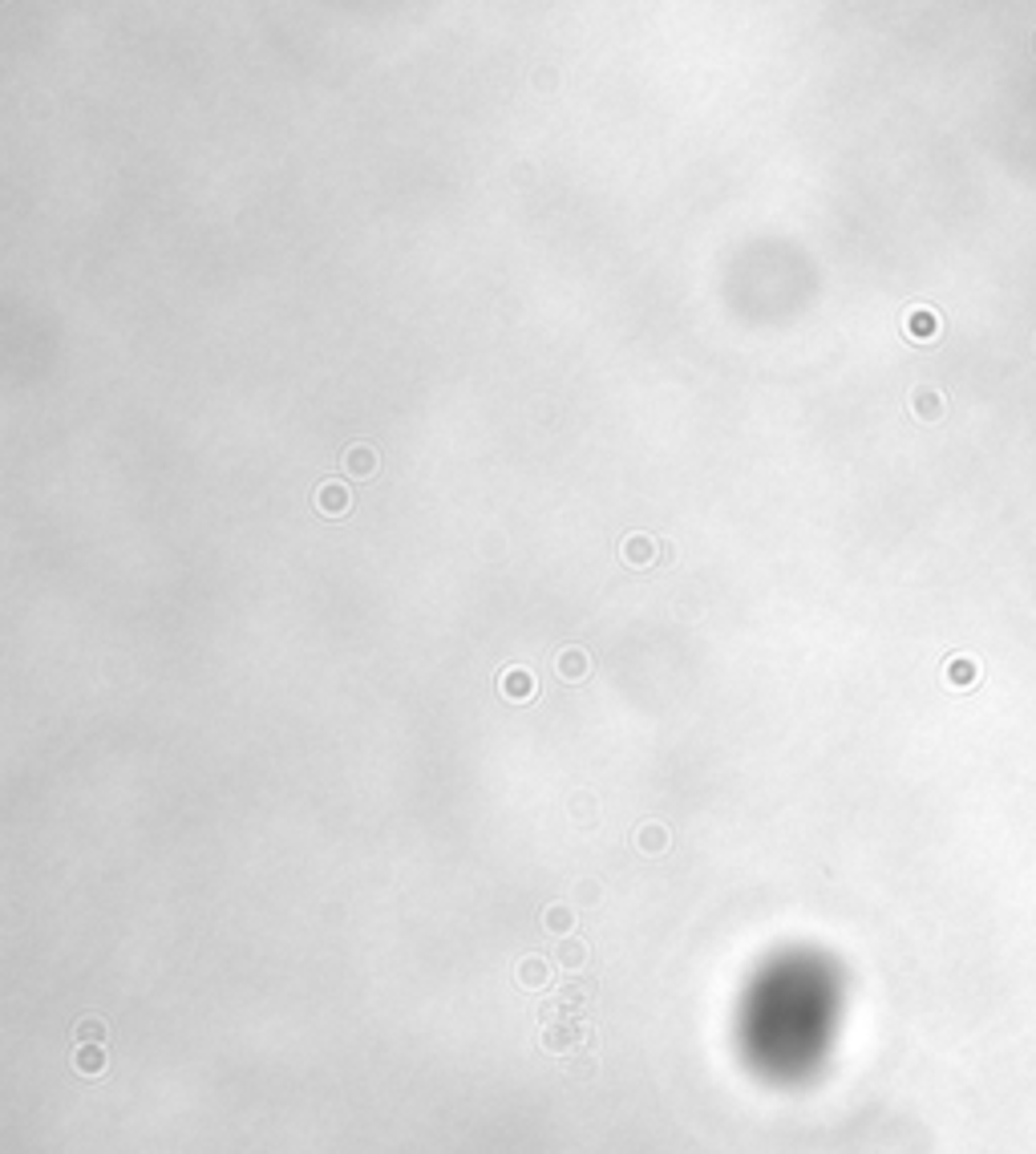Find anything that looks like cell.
I'll list each match as a JSON object with an SVG mask.
<instances>
[{"label":"cell","instance_id":"ba28073f","mask_svg":"<svg viewBox=\"0 0 1036 1154\" xmlns=\"http://www.w3.org/2000/svg\"><path fill=\"white\" fill-rule=\"evenodd\" d=\"M636 847L644 850V855H664V850H668V827L644 823V827L636 830Z\"/></svg>","mask_w":1036,"mask_h":1154},{"label":"cell","instance_id":"5bb4252c","mask_svg":"<svg viewBox=\"0 0 1036 1154\" xmlns=\"http://www.w3.org/2000/svg\"><path fill=\"white\" fill-rule=\"evenodd\" d=\"M575 818L591 827V823H596V802H591V798H575Z\"/></svg>","mask_w":1036,"mask_h":1154},{"label":"cell","instance_id":"5b68a950","mask_svg":"<svg viewBox=\"0 0 1036 1154\" xmlns=\"http://www.w3.org/2000/svg\"><path fill=\"white\" fill-rule=\"evenodd\" d=\"M535 677H530V668H507L502 673V697L507 701H530L535 697Z\"/></svg>","mask_w":1036,"mask_h":1154},{"label":"cell","instance_id":"3957f363","mask_svg":"<svg viewBox=\"0 0 1036 1154\" xmlns=\"http://www.w3.org/2000/svg\"><path fill=\"white\" fill-rule=\"evenodd\" d=\"M620 555H623V564L628 568H652V564H660V539H652V535H628L623 539V547H620Z\"/></svg>","mask_w":1036,"mask_h":1154},{"label":"cell","instance_id":"7c38bea8","mask_svg":"<svg viewBox=\"0 0 1036 1154\" xmlns=\"http://www.w3.org/2000/svg\"><path fill=\"white\" fill-rule=\"evenodd\" d=\"M105 1041V1025L98 1021V1016H85V1021L78 1025V1045H102Z\"/></svg>","mask_w":1036,"mask_h":1154},{"label":"cell","instance_id":"30bf717a","mask_svg":"<svg viewBox=\"0 0 1036 1154\" xmlns=\"http://www.w3.org/2000/svg\"><path fill=\"white\" fill-rule=\"evenodd\" d=\"M73 1070L85 1073V1077H98L105 1070V1050H102V1045H78V1053H73Z\"/></svg>","mask_w":1036,"mask_h":1154},{"label":"cell","instance_id":"52a82bcc","mask_svg":"<svg viewBox=\"0 0 1036 1154\" xmlns=\"http://www.w3.org/2000/svg\"><path fill=\"white\" fill-rule=\"evenodd\" d=\"M587 944L583 940H575V936H563L559 940V948H555V960H559V968H567V972H579L587 964Z\"/></svg>","mask_w":1036,"mask_h":1154},{"label":"cell","instance_id":"277c9868","mask_svg":"<svg viewBox=\"0 0 1036 1154\" xmlns=\"http://www.w3.org/2000/svg\"><path fill=\"white\" fill-rule=\"evenodd\" d=\"M377 466H380V458H377V450H373V446L357 442V446H348V450H344V475H348V478L369 482V478L377 475Z\"/></svg>","mask_w":1036,"mask_h":1154},{"label":"cell","instance_id":"8fae6325","mask_svg":"<svg viewBox=\"0 0 1036 1154\" xmlns=\"http://www.w3.org/2000/svg\"><path fill=\"white\" fill-rule=\"evenodd\" d=\"M543 923H546V932H551V936H567L575 928V911L567 903H551V907H546V916H543Z\"/></svg>","mask_w":1036,"mask_h":1154},{"label":"cell","instance_id":"6da1fadb","mask_svg":"<svg viewBox=\"0 0 1036 1154\" xmlns=\"http://www.w3.org/2000/svg\"><path fill=\"white\" fill-rule=\"evenodd\" d=\"M555 677L567 680V685H583V680L591 677V652L579 648V644H567L555 657Z\"/></svg>","mask_w":1036,"mask_h":1154},{"label":"cell","instance_id":"7a4b0ae2","mask_svg":"<svg viewBox=\"0 0 1036 1154\" xmlns=\"http://www.w3.org/2000/svg\"><path fill=\"white\" fill-rule=\"evenodd\" d=\"M348 507H353V491H348L344 482H337V478L320 482V491H316V511L324 514V519H341V514H348Z\"/></svg>","mask_w":1036,"mask_h":1154},{"label":"cell","instance_id":"8992f818","mask_svg":"<svg viewBox=\"0 0 1036 1154\" xmlns=\"http://www.w3.org/2000/svg\"><path fill=\"white\" fill-rule=\"evenodd\" d=\"M583 1033L587 1029L579 1025V1021H559V1016H551V1025H546V1033H543V1045H546V1050H571Z\"/></svg>","mask_w":1036,"mask_h":1154},{"label":"cell","instance_id":"4fadbf2b","mask_svg":"<svg viewBox=\"0 0 1036 1154\" xmlns=\"http://www.w3.org/2000/svg\"><path fill=\"white\" fill-rule=\"evenodd\" d=\"M587 996H591V984H567V989L559 993L563 1009H571V1005H579V1000H587Z\"/></svg>","mask_w":1036,"mask_h":1154},{"label":"cell","instance_id":"9c48e42d","mask_svg":"<svg viewBox=\"0 0 1036 1154\" xmlns=\"http://www.w3.org/2000/svg\"><path fill=\"white\" fill-rule=\"evenodd\" d=\"M518 984H527V989H543V984H551V968H546L543 956H527L523 964H518Z\"/></svg>","mask_w":1036,"mask_h":1154},{"label":"cell","instance_id":"9a60e30c","mask_svg":"<svg viewBox=\"0 0 1036 1154\" xmlns=\"http://www.w3.org/2000/svg\"><path fill=\"white\" fill-rule=\"evenodd\" d=\"M596 895H600L596 884H579V900H596Z\"/></svg>","mask_w":1036,"mask_h":1154}]
</instances>
